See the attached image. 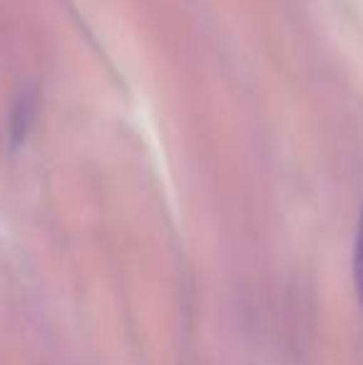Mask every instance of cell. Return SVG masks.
Segmentation results:
<instances>
[{"instance_id":"obj_1","label":"cell","mask_w":363,"mask_h":365,"mask_svg":"<svg viewBox=\"0 0 363 365\" xmlns=\"http://www.w3.org/2000/svg\"><path fill=\"white\" fill-rule=\"evenodd\" d=\"M354 281H356L359 301L363 303V207H361L359 229H356V241H354Z\"/></svg>"}]
</instances>
